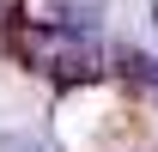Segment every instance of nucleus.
Segmentation results:
<instances>
[{
	"label": "nucleus",
	"mask_w": 158,
	"mask_h": 152,
	"mask_svg": "<svg viewBox=\"0 0 158 152\" xmlns=\"http://www.w3.org/2000/svg\"><path fill=\"white\" fill-rule=\"evenodd\" d=\"M103 19V0H24L31 37H61V43H91Z\"/></svg>",
	"instance_id": "obj_1"
},
{
	"label": "nucleus",
	"mask_w": 158,
	"mask_h": 152,
	"mask_svg": "<svg viewBox=\"0 0 158 152\" xmlns=\"http://www.w3.org/2000/svg\"><path fill=\"white\" fill-rule=\"evenodd\" d=\"M0 152H43V146L31 140V134H6V140H0Z\"/></svg>",
	"instance_id": "obj_2"
}]
</instances>
